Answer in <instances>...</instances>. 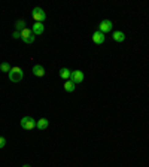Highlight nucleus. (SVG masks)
Masks as SVG:
<instances>
[{
  "instance_id": "nucleus-3",
  "label": "nucleus",
  "mask_w": 149,
  "mask_h": 167,
  "mask_svg": "<svg viewBox=\"0 0 149 167\" xmlns=\"http://www.w3.org/2000/svg\"><path fill=\"white\" fill-rule=\"evenodd\" d=\"M21 128H24V130H33L36 127V120H33L32 116H24V118H21Z\"/></svg>"
},
{
  "instance_id": "nucleus-17",
  "label": "nucleus",
  "mask_w": 149,
  "mask_h": 167,
  "mask_svg": "<svg viewBox=\"0 0 149 167\" xmlns=\"http://www.w3.org/2000/svg\"><path fill=\"white\" fill-rule=\"evenodd\" d=\"M5 145H6V139H5L3 136H0V149L5 148Z\"/></svg>"
},
{
  "instance_id": "nucleus-5",
  "label": "nucleus",
  "mask_w": 149,
  "mask_h": 167,
  "mask_svg": "<svg viewBox=\"0 0 149 167\" xmlns=\"http://www.w3.org/2000/svg\"><path fill=\"white\" fill-rule=\"evenodd\" d=\"M112 27H114V24H112V21H110V20H103V21L99 24V32H102L103 34L110 33Z\"/></svg>"
},
{
  "instance_id": "nucleus-11",
  "label": "nucleus",
  "mask_w": 149,
  "mask_h": 167,
  "mask_svg": "<svg viewBox=\"0 0 149 167\" xmlns=\"http://www.w3.org/2000/svg\"><path fill=\"white\" fill-rule=\"evenodd\" d=\"M112 37H114L115 42H118V44H121V42H124V40H125V34L122 33V32H114Z\"/></svg>"
},
{
  "instance_id": "nucleus-10",
  "label": "nucleus",
  "mask_w": 149,
  "mask_h": 167,
  "mask_svg": "<svg viewBox=\"0 0 149 167\" xmlns=\"http://www.w3.org/2000/svg\"><path fill=\"white\" fill-rule=\"evenodd\" d=\"M48 125H49V121H48L46 118H40V120L36 121V128H37V130H46Z\"/></svg>"
},
{
  "instance_id": "nucleus-2",
  "label": "nucleus",
  "mask_w": 149,
  "mask_h": 167,
  "mask_svg": "<svg viewBox=\"0 0 149 167\" xmlns=\"http://www.w3.org/2000/svg\"><path fill=\"white\" fill-rule=\"evenodd\" d=\"M36 39V36L33 34V32H32V28H24L23 32H21V40H23L24 44H33Z\"/></svg>"
},
{
  "instance_id": "nucleus-8",
  "label": "nucleus",
  "mask_w": 149,
  "mask_h": 167,
  "mask_svg": "<svg viewBox=\"0 0 149 167\" xmlns=\"http://www.w3.org/2000/svg\"><path fill=\"white\" fill-rule=\"evenodd\" d=\"M32 32L35 36H40V34L45 32V27H43V24L42 22H35L33 24V27H32Z\"/></svg>"
},
{
  "instance_id": "nucleus-9",
  "label": "nucleus",
  "mask_w": 149,
  "mask_h": 167,
  "mask_svg": "<svg viewBox=\"0 0 149 167\" xmlns=\"http://www.w3.org/2000/svg\"><path fill=\"white\" fill-rule=\"evenodd\" d=\"M33 75L35 76H37V78H42V76H45V67L43 66H40V64H36V66H33Z\"/></svg>"
},
{
  "instance_id": "nucleus-14",
  "label": "nucleus",
  "mask_w": 149,
  "mask_h": 167,
  "mask_svg": "<svg viewBox=\"0 0 149 167\" xmlns=\"http://www.w3.org/2000/svg\"><path fill=\"white\" fill-rule=\"evenodd\" d=\"M64 89H66L67 93H73V91H75V84H73L72 81H67V82L64 84Z\"/></svg>"
},
{
  "instance_id": "nucleus-16",
  "label": "nucleus",
  "mask_w": 149,
  "mask_h": 167,
  "mask_svg": "<svg viewBox=\"0 0 149 167\" xmlns=\"http://www.w3.org/2000/svg\"><path fill=\"white\" fill-rule=\"evenodd\" d=\"M12 37H13V39H21V32H17V30H15V32L12 33Z\"/></svg>"
},
{
  "instance_id": "nucleus-7",
  "label": "nucleus",
  "mask_w": 149,
  "mask_h": 167,
  "mask_svg": "<svg viewBox=\"0 0 149 167\" xmlns=\"http://www.w3.org/2000/svg\"><path fill=\"white\" fill-rule=\"evenodd\" d=\"M104 39H106V36H104L102 32H99V30L92 33V42L95 45H102L104 42Z\"/></svg>"
},
{
  "instance_id": "nucleus-4",
  "label": "nucleus",
  "mask_w": 149,
  "mask_h": 167,
  "mask_svg": "<svg viewBox=\"0 0 149 167\" xmlns=\"http://www.w3.org/2000/svg\"><path fill=\"white\" fill-rule=\"evenodd\" d=\"M32 17H33L35 22H43L46 20V13L42 8H35L32 12Z\"/></svg>"
},
{
  "instance_id": "nucleus-18",
  "label": "nucleus",
  "mask_w": 149,
  "mask_h": 167,
  "mask_svg": "<svg viewBox=\"0 0 149 167\" xmlns=\"http://www.w3.org/2000/svg\"><path fill=\"white\" fill-rule=\"evenodd\" d=\"M23 167H32V166H28V164H24V166Z\"/></svg>"
},
{
  "instance_id": "nucleus-6",
  "label": "nucleus",
  "mask_w": 149,
  "mask_h": 167,
  "mask_svg": "<svg viewBox=\"0 0 149 167\" xmlns=\"http://www.w3.org/2000/svg\"><path fill=\"white\" fill-rule=\"evenodd\" d=\"M84 72L82 70H73L72 72V75H70V81L73 82V84H80L82 81H84Z\"/></svg>"
},
{
  "instance_id": "nucleus-1",
  "label": "nucleus",
  "mask_w": 149,
  "mask_h": 167,
  "mask_svg": "<svg viewBox=\"0 0 149 167\" xmlns=\"http://www.w3.org/2000/svg\"><path fill=\"white\" fill-rule=\"evenodd\" d=\"M8 75H9V79H11V82H21V81H23V78H24L23 69H21V67H18V66L12 67L11 72H9Z\"/></svg>"
},
{
  "instance_id": "nucleus-13",
  "label": "nucleus",
  "mask_w": 149,
  "mask_h": 167,
  "mask_svg": "<svg viewBox=\"0 0 149 167\" xmlns=\"http://www.w3.org/2000/svg\"><path fill=\"white\" fill-rule=\"evenodd\" d=\"M24 28H25V21L24 20H18V21L15 22V30L17 32H23Z\"/></svg>"
},
{
  "instance_id": "nucleus-15",
  "label": "nucleus",
  "mask_w": 149,
  "mask_h": 167,
  "mask_svg": "<svg viewBox=\"0 0 149 167\" xmlns=\"http://www.w3.org/2000/svg\"><path fill=\"white\" fill-rule=\"evenodd\" d=\"M11 64H9V63H2V64H0V70H2V72H3V73H9V72H11Z\"/></svg>"
},
{
  "instance_id": "nucleus-12",
  "label": "nucleus",
  "mask_w": 149,
  "mask_h": 167,
  "mask_svg": "<svg viewBox=\"0 0 149 167\" xmlns=\"http://www.w3.org/2000/svg\"><path fill=\"white\" fill-rule=\"evenodd\" d=\"M70 75H72V70H70V69H67V67H63V69L60 70V78L69 79Z\"/></svg>"
}]
</instances>
